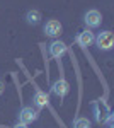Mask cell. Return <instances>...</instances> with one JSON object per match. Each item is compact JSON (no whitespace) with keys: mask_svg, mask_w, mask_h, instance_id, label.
Wrapping results in <instances>:
<instances>
[{"mask_svg":"<svg viewBox=\"0 0 114 128\" xmlns=\"http://www.w3.org/2000/svg\"><path fill=\"white\" fill-rule=\"evenodd\" d=\"M94 111H95V121L97 123H106L113 116L111 109H109V106H107V102L104 99H99V101L94 102Z\"/></svg>","mask_w":114,"mask_h":128,"instance_id":"cell-1","label":"cell"},{"mask_svg":"<svg viewBox=\"0 0 114 128\" xmlns=\"http://www.w3.org/2000/svg\"><path fill=\"white\" fill-rule=\"evenodd\" d=\"M94 43L101 50H104V51L111 50V48H113V44H114L113 32H111V31H102V32H99V34H97V38L94 40Z\"/></svg>","mask_w":114,"mask_h":128,"instance_id":"cell-2","label":"cell"},{"mask_svg":"<svg viewBox=\"0 0 114 128\" xmlns=\"http://www.w3.org/2000/svg\"><path fill=\"white\" fill-rule=\"evenodd\" d=\"M36 120H38V111H36V109H32L31 106H26V108L20 109L19 123H22V125H29V123H32V121H36Z\"/></svg>","mask_w":114,"mask_h":128,"instance_id":"cell-3","label":"cell"},{"mask_svg":"<svg viewBox=\"0 0 114 128\" xmlns=\"http://www.w3.org/2000/svg\"><path fill=\"white\" fill-rule=\"evenodd\" d=\"M61 31H63V28H61V24L56 19H51L44 24V34L48 38H56V36L61 34Z\"/></svg>","mask_w":114,"mask_h":128,"instance_id":"cell-4","label":"cell"},{"mask_svg":"<svg viewBox=\"0 0 114 128\" xmlns=\"http://www.w3.org/2000/svg\"><path fill=\"white\" fill-rule=\"evenodd\" d=\"M84 20H85V24L89 26V28L94 29V28H99V26H101V22H102V16H101L99 10L92 9V10H89V12L85 14Z\"/></svg>","mask_w":114,"mask_h":128,"instance_id":"cell-5","label":"cell"},{"mask_svg":"<svg viewBox=\"0 0 114 128\" xmlns=\"http://www.w3.org/2000/svg\"><path fill=\"white\" fill-rule=\"evenodd\" d=\"M67 53V44L63 43V41H53L51 44H49V55L53 56V58H61L63 55Z\"/></svg>","mask_w":114,"mask_h":128,"instance_id":"cell-6","label":"cell"},{"mask_svg":"<svg viewBox=\"0 0 114 128\" xmlns=\"http://www.w3.org/2000/svg\"><path fill=\"white\" fill-rule=\"evenodd\" d=\"M94 40H95L94 32L87 29V31L80 32V34L77 36V44L82 46V48H87V46H92V44H94Z\"/></svg>","mask_w":114,"mask_h":128,"instance_id":"cell-7","label":"cell"},{"mask_svg":"<svg viewBox=\"0 0 114 128\" xmlns=\"http://www.w3.org/2000/svg\"><path fill=\"white\" fill-rule=\"evenodd\" d=\"M51 92H53L55 96H58V98H63L68 92V82L63 80V79L56 80V82L53 84V87H51Z\"/></svg>","mask_w":114,"mask_h":128,"instance_id":"cell-8","label":"cell"},{"mask_svg":"<svg viewBox=\"0 0 114 128\" xmlns=\"http://www.w3.org/2000/svg\"><path fill=\"white\" fill-rule=\"evenodd\" d=\"M39 20H41V12L39 10H29L26 14V22L29 26H36V24H39Z\"/></svg>","mask_w":114,"mask_h":128,"instance_id":"cell-9","label":"cell"},{"mask_svg":"<svg viewBox=\"0 0 114 128\" xmlns=\"http://www.w3.org/2000/svg\"><path fill=\"white\" fill-rule=\"evenodd\" d=\"M34 104L38 106V108H44L48 104V94L46 92H43V90H36V94H34Z\"/></svg>","mask_w":114,"mask_h":128,"instance_id":"cell-10","label":"cell"},{"mask_svg":"<svg viewBox=\"0 0 114 128\" xmlns=\"http://www.w3.org/2000/svg\"><path fill=\"white\" fill-rule=\"evenodd\" d=\"M73 128H92V123L89 118H84V116H78L73 121Z\"/></svg>","mask_w":114,"mask_h":128,"instance_id":"cell-11","label":"cell"},{"mask_svg":"<svg viewBox=\"0 0 114 128\" xmlns=\"http://www.w3.org/2000/svg\"><path fill=\"white\" fill-rule=\"evenodd\" d=\"M3 90H5V84H3V82L0 80V96L3 94Z\"/></svg>","mask_w":114,"mask_h":128,"instance_id":"cell-12","label":"cell"},{"mask_svg":"<svg viewBox=\"0 0 114 128\" xmlns=\"http://www.w3.org/2000/svg\"><path fill=\"white\" fill-rule=\"evenodd\" d=\"M14 128H27V125H22V123H17Z\"/></svg>","mask_w":114,"mask_h":128,"instance_id":"cell-13","label":"cell"}]
</instances>
